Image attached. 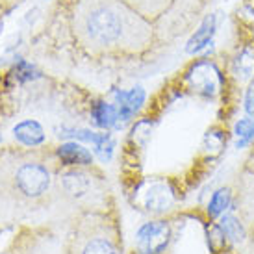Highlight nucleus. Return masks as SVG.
<instances>
[{
	"instance_id": "f257e3e1",
	"label": "nucleus",
	"mask_w": 254,
	"mask_h": 254,
	"mask_svg": "<svg viewBox=\"0 0 254 254\" xmlns=\"http://www.w3.org/2000/svg\"><path fill=\"white\" fill-rule=\"evenodd\" d=\"M67 26L91 60H132L154 49L152 22L123 0H69Z\"/></svg>"
},
{
	"instance_id": "f03ea898",
	"label": "nucleus",
	"mask_w": 254,
	"mask_h": 254,
	"mask_svg": "<svg viewBox=\"0 0 254 254\" xmlns=\"http://www.w3.org/2000/svg\"><path fill=\"white\" fill-rule=\"evenodd\" d=\"M64 254H127L117 210L74 213Z\"/></svg>"
},
{
	"instance_id": "7ed1b4c3",
	"label": "nucleus",
	"mask_w": 254,
	"mask_h": 254,
	"mask_svg": "<svg viewBox=\"0 0 254 254\" xmlns=\"http://www.w3.org/2000/svg\"><path fill=\"white\" fill-rule=\"evenodd\" d=\"M54 197L76 213L115 208L106 177L93 165H69L58 171Z\"/></svg>"
},
{
	"instance_id": "20e7f679",
	"label": "nucleus",
	"mask_w": 254,
	"mask_h": 254,
	"mask_svg": "<svg viewBox=\"0 0 254 254\" xmlns=\"http://www.w3.org/2000/svg\"><path fill=\"white\" fill-rule=\"evenodd\" d=\"M204 0H171V4L152 21L154 47L171 45L197 26L204 11Z\"/></svg>"
},
{
	"instance_id": "39448f33",
	"label": "nucleus",
	"mask_w": 254,
	"mask_h": 254,
	"mask_svg": "<svg viewBox=\"0 0 254 254\" xmlns=\"http://www.w3.org/2000/svg\"><path fill=\"white\" fill-rule=\"evenodd\" d=\"M177 241V223L171 217H156L139 226L132 254H173Z\"/></svg>"
},
{
	"instance_id": "423d86ee",
	"label": "nucleus",
	"mask_w": 254,
	"mask_h": 254,
	"mask_svg": "<svg viewBox=\"0 0 254 254\" xmlns=\"http://www.w3.org/2000/svg\"><path fill=\"white\" fill-rule=\"evenodd\" d=\"M236 210L240 213V221L249 232L254 228V173L243 169L238 178V190L234 193Z\"/></svg>"
},
{
	"instance_id": "0eeeda50",
	"label": "nucleus",
	"mask_w": 254,
	"mask_h": 254,
	"mask_svg": "<svg viewBox=\"0 0 254 254\" xmlns=\"http://www.w3.org/2000/svg\"><path fill=\"white\" fill-rule=\"evenodd\" d=\"M143 206H145V212L163 217V213L167 212L171 206V195L165 191L163 186H152V188L145 193Z\"/></svg>"
},
{
	"instance_id": "6e6552de",
	"label": "nucleus",
	"mask_w": 254,
	"mask_h": 254,
	"mask_svg": "<svg viewBox=\"0 0 254 254\" xmlns=\"http://www.w3.org/2000/svg\"><path fill=\"white\" fill-rule=\"evenodd\" d=\"M125 4L135 9L139 15H143L147 21H154L165 7L171 4V0H123Z\"/></svg>"
},
{
	"instance_id": "1a4fd4ad",
	"label": "nucleus",
	"mask_w": 254,
	"mask_h": 254,
	"mask_svg": "<svg viewBox=\"0 0 254 254\" xmlns=\"http://www.w3.org/2000/svg\"><path fill=\"white\" fill-rule=\"evenodd\" d=\"M13 132H15V137L22 145H26V147H39L43 141V130L34 121H26V123L17 125Z\"/></svg>"
},
{
	"instance_id": "9d476101",
	"label": "nucleus",
	"mask_w": 254,
	"mask_h": 254,
	"mask_svg": "<svg viewBox=\"0 0 254 254\" xmlns=\"http://www.w3.org/2000/svg\"><path fill=\"white\" fill-rule=\"evenodd\" d=\"M24 0H0V7L4 9V11H11L15 9L17 6H21Z\"/></svg>"
},
{
	"instance_id": "9b49d317",
	"label": "nucleus",
	"mask_w": 254,
	"mask_h": 254,
	"mask_svg": "<svg viewBox=\"0 0 254 254\" xmlns=\"http://www.w3.org/2000/svg\"><path fill=\"white\" fill-rule=\"evenodd\" d=\"M243 169L253 171V173H254V145H253V148H251V152H249L247 160H245V165H243Z\"/></svg>"
},
{
	"instance_id": "f8f14e48",
	"label": "nucleus",
	"mask_w": 254,
	"mask_h": 254,
	"mask_svg": "<svg viewBox=\"0 0 254 254\" xmlns=\"http://www.w3.org/2000/svg\"><path fill=\"white\" fill-rule=\"evenodd\" d=\"M212 254H238L234 249H223V251H217V253H212Z\"/></svg>"
},
{
	"instance_id": "ddd939ff",
	"label": "nucleus",
	"mask_w": 254,
	"mask_h": 254,
	"mask_svg": "<svg viewBox=\"0 0 254 254\" xmlns=\"http://www.w3.org/2000/svg\"><path fill=\"white\" fill-rule=\"evenodd\" d=\"M249 240H251V247H253V251H254V228L249 232Z\"/></svg>"
},
{
	"instance_id": "4468645a",
	"label": "nucleus",
	"mask_w": 254,
	"mask_h": 254,
	"mask_svg": "<svg viewBox=\"0 0 254 254\" xmlns=\"http://www.w3.org/2000/svg\"><path fill=\"white\" fill-rule=\"evenodd\" d=\"M6 13V11H4V9H2V7H0V17H2V15Z\"/></svg>"
},
{
	"instance_id": "2eb2a0df",
	"label": "nucleus",
	"mask_w": 254,
	"mask_h": 254,
	"mask_svg": "<svg viewBox=\"0 0 254 254\" xmlns=\"http://www.w3.org/2000/svg\"><path fill=\"white\" fill-rule=\"evenodd\" d=\"M204 2H206V4H208V2H210V0H204Z\"/></svg>"
}]
</instances>
